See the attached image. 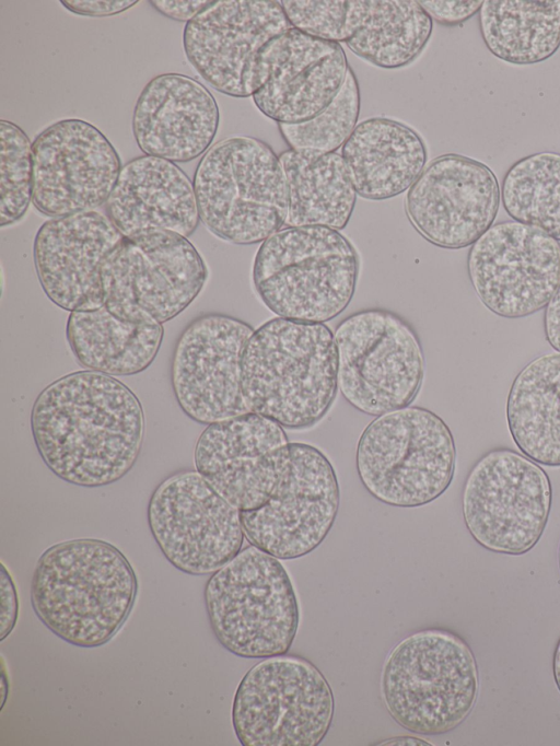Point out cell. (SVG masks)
<instances>
[{
  "instance_id": "603a6c76",
  "label": "cell",
  "mask_w": 560,
  "mask_h": 746,
  "mask_svg": "<svg viewBox=\"0 0 560 746\" xmlns=\"http://www.w3.org/2000/svg\"><path fill=\"white\" fill-rule=\"evenodd\" d=\"M220 109L210 90L176 72L152 78L140 92L131 116L135 141L144 155L188 163L212 145Z\"/></svg>"
},
{
  "instance_id": "8d00e7d4",
  "label": "cell",
  "mask_w": 560,
  "mask_h": 746,
  "mask_svg": "<svg viewBox=\"0 0 560 746\" xmlns=\"http://www.w3.org/2000/svg\"><path fill=\"white\" fill-rule=\"evenodd\" d=\"M212 1L209 0H152L149 3L162 15L177 21L189 22Z\"/></svg>"
},
{
  "instance_id": "60d3db41",
  "label": "cell",
  "mask_w": 560,
  "mask_h": 746,
  "mask_svg": "<svg viewBox=\"0 0 560 746\" xmlns=\"http://www.w3.org/2000/svg\"><path fill=\"white\" fill-rule=\"evenodd\" d=\"M1 692H2V702H1V709L4 707L7 697H8V690H9V681L7 679V675L4 669H2L1 674Z\"/></svg>"
},
{
  "instance_id": "836d02e7",
  "label": "cell",
  "mask_w": 560,
  "mask_h": 746,
  "mask_svg": "<svg viewBox=\"0 0 560 746\" xmlns=\"http://www.w3.org/2000/svg\"><path fill=\"white\" fill-rule=\"evenodd\" d=\"M420 5L432 21L442 25L462 24L479 13L482 0H420Z\"/></svg>"
},
{
  "instance_id": "ba28073f",
  "label": "cell",
  "mask_w": 560,
  "mask_h": 746,
  "mask_svg": "<svg viewBox=\"0 0 560 746\" xmlns=\"http://www.w3.org/2000/svg\"><path fill=\"white\" fill-rule=\"evenodd\" d=\"M455 467L456 445L450 427L419 406L375 417L357 444L361 483L374 499L390 506L433 502L451 486Z\"/></svg>"
},
{
  "instance_id": "277c9868",
  "label": "cell",
  "mask_w": 560,
  "mask_h": 746,
  "mask_svg": "<svg viewBox=\"0 0 560 746\" xmlns=\"http://www.w3.org/2000/svg\"><path fill=\"white\" fill-rule=\"evenodd\" d=\"M359 269L357 248L340 231L283 226L258 247L252 280L277 317L325 324L352 301Z\"/></svg>"
},
{
  "instance_id": "5bb4252c",
  "label": "cell",
  "mask_w": 560,
  "mask_h": 746,
  "mask_svg": "<svg viewBox=\"0 0 560 746\" xmlns=\"http://www.w3.org/2000/svg\"><path fill=\"white\" fill-rule=\"evenodd\" d=\"M339 504L338 477L329 458L312 444L293 442L288 467L269 500L240 512L244 536L279 560L298 559L325 540Z\"/></svg>"
},
{
  "instance_id": "d590c367",
  "label": "cell",
  "mask_w": 560,
  "mask_h": 746,
  "mask_svg": "<svg viewBox=\"0 0 560 746\" xmlns=\"http://www.w3.org/2000/svg\"><path fill=\"white\" fill-rule=\"evenodd\" d=\"M68 11L82 16L105 18L120 14L138 3V0H61Z\"/></svg>"
},
{
  "instance_id": "30bf717a",
  "label": "cell",
  "mask_w": 560,
  "mask_h": 746,
  "mask_svg": "<svg viewBox=\"0 0 560 746\" xmlns=\"http://www.w3.org/2000/svg\"><path fill=\"white\" fill-rule=\"evenodd\" d=\"M208 276L187 237L163 230L124 237L102 266L104 306L125 322L163 325L196 300Z\"/></svg>"
},
{
  "instance_id": "2e32d148",
  "label": "cell",
  "mask_w": 560,
  "mask_h": 746,
  "mask_svg": "<svg viewBox=\"0 0 560 746\" xmlns=\"http://www.w3.org/2000/svg\"><path fill=\"white\" fill-rule=\"evenodd\" d=\"M35 209L49 218L106 205L121 160L108 138L81 118L60 119L32 142Z\"/></svg>"
},
{
  "instance_id": "e575fe53",
  "label": "cell",
  "mask_w": 560,
  "mask_h": 746,
  "mask_svg": "<svg viewBox=\"0 0 560 746\" xmlns=\"http://www.w3.org/2000/svg\"><path fill=\"white\" fill-rule=\"evenodd\" d=\"M0 641H3L13 631L19 616V596L16 587L10 572L3 563H1L0 574Z\"/></svg>"
},
{
  "instance_id": "e0dca14e",
  "label": "cell",
  "mask_w": 560,
  "mask_h": 746,
  "mask_svg": "<svg viewBox=\"0 0 560 746\" xmlns=\"http://www.w3.org/2000/svg\"><path fill=\"white\" fill-rule=\"evenodd\" d=\"M290 27L280 1L214 0L185 24L184 53L212 89L249 97L259 51Z\"/></svg>"
},
{
  "instance_id": "f35d334b",
  "label": "cell",
  "mask_w": 560,
  "mask_h": 746,
  "mask_svg": "<svg viewBox=\"0 0 560 746\" xmlns=\"http://www.w3.org/2000/svg\"><path fill=\"white\" fill-rule=\"evenodd\" d=\"M377 745H431V743L419 737L404 735L385 739Z\"/></svg>"
},
{
  "instance_id": "4dcf8cb0",
  "label": "cell",
  "mask_w": 560,
  "mask_h": 746,
  "mask_svg": "<svg viewBox=\"0 0 560 746\" xmlns=\"http://www.w3.org/2000/svg\"><path fill=\"white\" fill-rule=\"evenodd\" d=\"M501 202L513 221L560 242V153L542 151L514 162L502 180Z\"/></svg>"
},
{
  "instance_id": "4316f807",
  "label": "cell",
  "mask_w": 560,
  "mask_h": 746,
  "mask_svg": "<svg viewBox=\"0 0 560 746\" xmlns=\"http://www.w3.org/2000/svg\"><path fill=\"white\" fill-rule=\"evenodd\" d=\"M511 438L539 465L560 466V353L541 354L514 377L506 398Z\"/></svg>"
},
{
  "instance_id": "4fadbf2b",
  "label": "cell",
  "mask_w": 560,
  "mask_h": 746,
  "mask_svg": "<svg viewBox=\"0 0 560 746\" xmlns=\"http://www.w3.org/2000/svg\"><path fill=\"white\" fill-rule=\"evenodd\" d=\"M147 515L161 552L186 574L214 573L244 543L240 511L196 470L164 479L149 499Z\"/></svg>"
},
{
  "instance_id": "83f0119b",
  "label": "cell",
  "mask_w": 560,
  "mask_h": 746,
  "mask_svg": "<svg viewBox=\"0 0 560 746\" xmlns=\"http://www.w3.org/2000/svg\"><path fill=\"white\" fill-rule=\"evenodd\" d=\"M68 345L78 363L110 376L145 371L155 360L164 337L162 324H133L113 315L104 305L71 312L66 324Z\"/></svg>"
},
{
  "instance_id": "52a82bcc",
  "label": "cell",
  "mask_w": 560,
  "mask_h": 746,
  "mask_svg": "<svg viewBox=\"0 0 560 746\" xmlns=\"http://www.w3.org/2000/svg\"><path fill=\"white\" fill-rule=\"evenodd\" d=\"M203 599L211 630L244 658L287 654L300 623L292 580L279 559L248 545L207 580Z\"/></svg>"
},
{
  "instance_id": "ac0fdd59",
  "label": "cell",
  "mask_w": 560,
  "mask_h": 746,
  "mask_svg": "<svg viewBox=\"0 0 560 746\" xmlns=\"http://www.w3.org/2000/svg\"><path fill=\"white\" fill-rule=\"evenodd\" d=\"M254 330L240 318L206 313L182 331L172 357L171 383L179 408L191 420L208 426L249 411L241 365Z\"/></svg>"
},
{
  "instance_id": "ab89813d",
  "label": "cell",
  "mask_w": 560,
  "mask_h": 746,
  "mask_svg": "<svg viewBox=\"0 0 560 746\" xmlns=\"http://www.w3.org/2000/svg\"><path fill=\"white\" fill-rule=\"evenodd\" d=\"M552 676L555 684L560 692V638L557 641V644L553 650V655H552Z\"/></svg>"
},
{
  "instance_id": "f1b7e54d",
  "label": "cell",
  "mask_w": 560,
  "mask_h": 746,
  "mask_svg": "<svg viewBox=\"0 0 560 746\" xmlns=\"http://www.w3.org/2000/svg\"><path fill=\"white\" fill-rule=\"evenodd\" d=\"M289 189L285 226L322 225L343 230L357 190L338 152L287 149L279 154Z\"/></svg>"
},
{
  "instance_id": "9a60e30c",
  "label": "cell",
  "mask_w": 560,
  "mask_h": 746,
  "mask_svg": "<svg viewBox=\"0 0 560 746\" xmlns=\"http://www.w3.org/2000/svg\"><path fill=\"white\" fill-rule=\"evenodd\" d=\"M467 273L491 313L527 317L545 308L560 285V242L534 226L498 222L470 246Z\"/></svg>"
},
{
  "instance_id": "484cf974",
  "label": "cell",
  "mask_w": 560,
  "mask_h": 746,
  "mask_svg": "<svg viewBox=\"0 0 560 746\" xmlns=\"http://www.w3.org/2000/svg\"><path fill=\"white\" fill-rule=\"evenodd\" d=\"M433 21L417 0H346L337 43L382 69H399L424 50Z\"/></svg>"
},
{
  "instance_id": "f546056e",
  "label": "cell",
  "mask_w": 560,
  "mask_h": 746,
  "mask_svg": "<svg viewBox=\"0 0 560 746\" xmlns=\"http://www.w3.org/2000/svg\"><path fill=\"white\" fill-rule=\"evenodd\" d=\"M478 22L487 49L508 63H539L560 48V0H486Z\"/></svg>"
},
{
  "instance_id": "3957f363",
  "label": "cell",
  "mask_w": 560,
  "mask_h": 746,
  "mask_svg": "<svg viewBox=\"0 0 560 746\" xmlns=\"http://www.w3.org/2000/svg\"><path fill=\"white\" fill-rule=\"evenodd\" d=\"M241 381L249 411L284 429L315 426L338 392L334 333L324 323L281 317L265 322L245 346Z\"/></svg>"
},
{
  "instance_id": "6da1fadb",
  "label": "cell",
  "mask_w": 560,
  "mask_h": 746,
  "mask_svg": "<svg viewBox=\"0 0 560 746\" xmlns=\"http://www.w3.org/2000/svg\"><path fill=\"white\" fill-rule=\"evenodd\" d=\"M144 427L137 395L114 376L90 370L51 382L31 410L33 440L46 467L85 488L112 485L130 471Z\"/></svg>"
},
{
  "instance_id": "d6986e66",
  "label": "cell",
  "mask_w": 560,
  "mask_h": 746,
  "mask_svg": "<svg viewBox=\"0 0 560 746\" xmlns=\"http://www.w3.org/2000/svg\"><path fill=\"white\" fill-rule=\"evenodd\" d=\"M501 187L483 162L446 153L430 161L405 198L406 214L429 243L446 249L471 246L493 224Z\"/></svg>"
},
{
  "instance_id": "cb8c5ba5",
  "label": "cell",
  "mask_w": 560,
  "mask_h": 746,
  "mask_svg": "<svg viewBox=\"0 0 560 746\" xmlns=\"http://www.w3.org/2000/svg\"><path fill=\"white\" fill-rule=\"evenodd\" d=\"M106 215L124 237L163 230L188 238L200 223L188 175L176 163L152 155L122 165Z\"/></svg>"
},
{
  "instance_id": "1f68e13d",
  "label": "cell",
  "mask_w": 560,
  "mask_h": 746,
  "mask_svg": "<svg viewBox=\"0 0 560 746\" xmlns=\"http://www.w3.org/2000/svg\"><path fill=\"white\" fill-rule=\"evenodd\" d=\"M360 108V86L350 68L339 94L317 117L295 125H277L290 149L337 152L357 127Z\"/></svg>"
},
{
  "instance_id": "44dd1931",
  "label": "cell",
  "mask_w": 560,
  "mask_h": 746,
  "mask_svg": "<svg viewBox=\"0 0 560 746\" xmlns=\"http://www.w3.org/2000/svg\"><path fill=\"white\" fill-rule=\"evenodd\" d=\"M284 428L259 413L207 426L199 435L195 469L240 512L264 505L289 464Z\"/></svg>"
},
{
  "instance_id": "7a4b0ae2",
  "label": "cell",
  "mask_w": 560,
  "mask_h": 746,
  "mask_svg": "<svg viewBox=\"0 0 560 746\" xmlns=\"http://www.w3.org/2000/svg\"><path fill=\"white\" fill-rule=\"evenodd\" d=\"M137 591L136 573L117 547L77 538L40 555L32 576L31 604L55 636L79 648H96L122 627Z\"/></svg>"
},
{
  "instance_id": "d6a6232c",
  "label": "cell",
  "mask_w": 560,
  "mask_h": 746,
  "mask_svg": "<svg viewBox=\"0 0 560 746\" xmlns=\"http://www.w3.org/2000/svg\"><path fill=\"white\" fill-rule=\"evenodd\" d=\"M32 142L16 124L0 120V226L19 222L33 200Z\"/></svg>"
},
{
  "instance_id": "74e56055",
  "label": "cell",
  "mask_w": 560,
  "mask_h": 746,
  "mask_svg": "<svg viewBox=\"0 0 560 746\" xmlns=\"http://www.w3.org/2000/svg\"><path fill=\"white\" fill-rule=\"evenodd\" d=\"M542 327L547 342L560 353V285L545 307Z\"/></svg>"
},
{
  "instance_id": "5b68a950",
  "label": "cell",
  "mask_w": 560,
  "mask_h": 746,
  "mask_svg": "<svg viewBox=\"0 0 560 746\" xmlns=\"http://www.w3.org/2000/svg\"><path fill=\"white\" fill-rule=\"evenodd\" d=\"M478 692L474 652L450 630L431 628L407 636L382 667L381 693L389 715L419 735L455 730L471 713Z\"/></svg>"
},
{
  "instance_id": "ffe728a7",
  "label": "cell",
  "mask_w": 560,
  "mask_h": 746,
  "mask_svg": "<svg viewBox=\"0 0 560 746\" xmlns=\"http://www.w3.org/2000/svg\"><path fill=\"white\" fill-rule=\"evenodd\" d=\"M349 69L341 44L290 27L259 51L252 98L277 124L305 123L332 103Z\"/></svg>"
},
{
  "instance_id": "9c48e42d",
  "label": "cell",
  "mask_w": 560,
  "mask_h": 746,
  "mask_svg": "<svg viewBox=\"0 0 560 746\" xmlns=\"http://www.w3.org/2000/svg\"><path fill=\"white\" fill-rule=\"evenodd\" d=\"M334 713L332 689L318 667L281 654L262 658L245 673L231 719L243 746H317Z\"/></svg>"
},
{
  "instance_id": "7402d4cb",
  "label": "cell",
  "mask_w": 560,
  "mask_h": 746,
  "mask_svg": "<svg viewBox=\"0 0 560 746\" xmlns=\"http://www.w3.org/2000/svg\"><path fill=\"white\" fill-rule=\"evenodd\" d=\"M122 238L96 210L45 221L34 237L33 260L50 302L70 313L102 307V266Z\"/></svg>"
},
{
  "instance_id": "b9f144b4",
  "label": "cell",
  "mask_w": 560,
  "mask_h": 746,
  "mask_svg": "<svg viewBox=\"0 0 560 746\" xmlns=\"http://www.w3.org/2000/svg\"><path fill=\"white\" fill-rule=\"evenodd\" d=\"M558 566H559V571H560V544H559V549H558Z\"/></svg>"
},
{
  "instance_id": "7c38bea8",
  "label": "cell",
  "mask_w": 560,
  "mask_h": 746,
  "mask_svg": "<svg viewBox=\"0 0 560 746\" xmlns=\"http://www.w3.org/2000/svg\"><path fill=\"white\" fill-rule=\"evenodd\" d=\"M547 471L523 453L500 447L485 453L463 486L465 526L482 548L521 556L540 540L551 511Z\"/></svg>"
},
{
  "instance_id": "d4e9b609",
  "label": "cell",
  "mask_w": 560,
  "mask_h": 746,
  "mask_svg": "<svg viewBox=\"0 0 560 746\" xmlns=\"http://www.w3.org/2000/svg\"><path fill=\"white\" fill-rule=\"evenodd\" d=\"M340 154L358 196L368 200H386L408 191L428 161L421 136L386 117L360 121Z\"/></svg>"
},
{
  "instance_id": "8fae6325",
  "label": "cell",
  "mask_w": 560,
  "mask_h": 746,
  "mask_svg": "<svg viewBox=\"0 0 560 746\" xmlns=\"http://www.w3.org/2000/svg\"><path fill=\"white\" fill-rule=\"evenodd\" d=\"M338 389L357 410L381 416L411 405L424 377V355L412 327L383 308L355 312L335 333Z\"/></svg>"
},
{
  "instance_id": "8992f818",
  "label": "cell",
  "mask_w": 560,
  "mask_h": 746,
  "mask_svg": "<svg viewBox=\"0 0 560 746\" xmlns=\"http://www.w3.org/2000/svg\"><path fill=\"white\" fill-rule=\"evenodd\" d=\"M200 222L235 245L262 243L285 225L289 189L279 155L265 141L233 136L213 143L194 178Z\"/></svg>"
}]
</instances>
